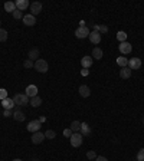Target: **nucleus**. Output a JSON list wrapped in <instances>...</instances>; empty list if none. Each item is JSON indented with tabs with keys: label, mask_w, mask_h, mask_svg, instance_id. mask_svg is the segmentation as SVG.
<instances>
[{
	"label": "nucleus",
	"mask_w": 144,
	"mask_h": 161,
	"mask_svg": "<svg viewBox=\"0 0 144 161\" xmlns=\"http://www.w3.org/2000/svg\"><path fill=\"white\" fill-rule=\"evenodd\" d=\"M12 14H13V17H14V19H23V13H22L20 10H17V9L14 10V12H13Z\"/></svg>",
	"instance_id": "obj_30"
},
{
	"label": "nucleus",
	"mask_w": 144,
	"mask_h": 161,
	"mask_svg": "<svg viewBox=\"0 0 144 161\" xmlns=\"http://www.w3.org/2000/svg\"><path fill=\"white\" fill-rule=\"evenodd\" d=\"M79 95H81L82 98H88V96L91 95V89L86 85H81L79 86Z\"/></svg>",
	"instance_id": "obj_15"
},
{
	"label": "nucleus",
	"mask_w": 144,
	"mask_h": 161,
	"mask_svg": "<svg viewBox=\"0 0 144 161\" xmlns=\"http://www.w3.org/2000/svg\"><path fill=\"white\" fill-rule=\"evenodd\" d=\"M0 102H2V101H0Z\"/></svg>",
	"instance_id": "obj_43"
},
{
	"label": "nucleus",
	"mask_w": 144,
	"mask_h": 161,
	"mask_svg": "<svg viewBox=\"0 0 144 161\" xmlns=\"http://www.w3.org/2000/svg\"><path fill=\"white\" fill-rule=\"evenodd\" d=\"M72 129L71 128H68V129H65V131H63V135H65V137H68V138H71L72 137Z\"/></svg>",
	"instance_id": "obj_35"
},
{
	"label": "nucleus",
	"mask_w": 144,
	"mask_h": 161,
	"mask_svg": "<svg viewBox=\"0 0 144 161\" xmlns=\"http://www.w3.org/2000/svg\"><path fill=\"white\" fill-rule=\"evenodd\" d=\"M88 73H89V71H88V69H84V68L81 69V75L82 76H88Z\"/></svg>",
	"instance_id": "obj_37"
},
{
	"label": "nucleus",
	"mask_w": 144,
	"mask_h": 161,
	"mask_svg": "<svg viewBox=\"0 0 144 161\" xmlns=\"http://www.w3.org/2000/svg\"><path fill=\"white\" fill-rule=\"evenodd\" d=\"M89 161H91V160H89Z\"/></svg>",
	"instance_id": "obj_44"
},
{
	"label": "nucleus",
	"mask_w": 144,
	"mask_h": 161,
	"mask_svg": "<svg viewBox=\"0 0 144 161\" xmlns=\"http://www.w3.org/2000/svg\"><path fill=\"white\" fill-rule=\"evenodd\" d=\"M69 140H71V145H72V147L78 148V147H81L84 137H82V134H79V133H74V134H72V137L69 138Z\"/></svg>",
	"instance_id": "obj_3"
},
{
	"label": "nucleus",
	"mask_w": 144,
	"mask_h": 161,
	"mask_svg": "<svg viewBox=\"0 0 144 161\" xmlns=\"http://www.w3.org/2000/svg\"><path fill=\"white\" fill-rule=\"evenodd\" d=\"M137 161H144V148H141V150L137 152Z\"/></svg>",
	"instance_id": "obj_34"
},
{
	"label": "nucleus",
	"mask_w": 144,
	"mask_h": 161,
	"mask_svg": "<svg viewBox=\"0 0 144 161\" xmlns=\"http://www.w3.org/2000/svg\"><path fill=\"white\" fill-rule=\"evenodd\" d=\"M14 104L16 105H19V107H25V105H28L29 104V96L26 94H17V95H14Z\"/></svg>",
	"instance_id": "obj_2"
},
{
	"label": "nucleus",
	"mask_w": 144,
	"mask_h": 161,
	"mask_svg": "<svg viewBox=\"0 0 144 161\" xmlns=\"http://www.w3.org/2000/svg\"><path fill=\"white\" fill-rule=\"evenodd\" d=\"M6 98H7V91H6L5 88H2V89H0V101L6 99Z\"/></svg>",
	"instance_id": "obj_33"
},
{
	"label": "nucleus",
	"mask_w": 144,
	"mask_h": 161,
	"mask_svg": "<svg viewBox=\"0 0 144 161\" xmlns=\"http://www.w3.org/2000/svg\"><path fill=\"white\" fill-rule=\"evenodd\" d=\"M94 58H95L97 61L102 59V51H101L100 47H94V51H92V59Z\"/></svg>",
	"instance_id": "obj_23"
},
{
	"label": "nucleus",
	"mask_w": 144,
	"mask_h": 161,
	"mask_svg": "<svg viewBox=\"0 0 144 161\" xmlns=\"http://www.w3.org/2000/svg\"><path fill=\"white\" fill-rule=\"evenodd\" d=\"M94 30H95V32H100V35H101V33H107V32H108V28H107L105 24H95V26H94Z\"/></svg>",
	"instance_id": "obj_24"
},
{
	"label": "nucleus",
	"mask_w": 144,
	"mask_h": 161,
	"mask_svg": "<svg viewBox=\"0 0 144 161\" xmlns=\"http://www.w3.org/2000/svg\"><path fill=\"white\" fill-rule=\"evenodd\" d=\"M130 76H131V69H130L128 66L123 68L120 71V78H123V79H128Z\"/></svg>",
	"instance_id": "obj_19"
},
{
	"label": "nucleus",
	"mask_w": 144,
	"mask_h": 161,
	"mask_svg": "<svg viewBox=\"0 0 144 161\" xmlns=\"http://www.w3.org/2000/svg\"><path fill=\"white\" fill-rule=\"evenodd\" d=\"M23 23L26 24V26H33V24L36 23V19H35V16L32 13L26 14V16H23Z\"/></svg>",
	"instance_id": "obj_12"
},
{
	"label": "nucleus",
	"mask_w": 144,
	"mask_h": 161,
	"mask_svg": "<svg viewBox=\"0 0 144 161\" xmlns=\"http://www.w3.org/2000/svg\"><path fill=\"white\" fill-rule=\"evenodd\" d=\"M29 104L32 105V107H35V108H38V107H40V104H42V99H40L38 95H36V96H33V98H30Z\"/></svg>",
	"instance_id": "obj_22"
},
{
	"label": "nucleus",
	"mask_w": 144,
	"mask_h": 161,
	"mask_svg": "<svg viewBox=\"0 0 144 161\" xmlns=\"http://www.w3.org/2000/svg\"><path fill=\"white\" fill-rule=\"evenodd\" d=\"M71 129H72V133H78V131L81 129V122H79V121H72Z\"/></svg>",
	"instance_id": "obj_26"
},
{
	"label": "nucleus",
	"mask_w": 144,
	"mask_h": 161,
	"mask_svg": "<svg viewBox=\"0 0 144 161\" xmlns=\"http://www.w3.org/2000/svg\"><path fill=\"white\" fill-rule=\"evenodd\" d=\"M26 95L29 98H33L38 95V86L36 85H28L26 86Z\"/></svg>",
	"instance_id": "obj_9"
},
{
	"label": "nucleus",
	"mask_w": 144,
	"mask_h": 161,
	"mask_svg": "<svg viewBox=\"0 0 144 161\" xmlns=\"http://www.w3.org/2000/svg\"><path fill=\"white\" fill-rule=\"evenodd\" d=\"M5 10L6 12H10V13H13L14 10H16V2H6Z\"/></svg>",
	"instance_id": "obj_21"
},
{
	"label": "nucleus",
	"mask_w": 144,
	"mask_h": 161,
	"mask_svg": "<svg viewBox=\"0 0 144 161\" xmlns=\"http://www.w3.org/2000/svg\"><path fill=\"white\" fill-rule=\"evenodd\" d=\"M30 12H32L33 16L39 14L40 12H42V3H40V2H33V3L30 5Z\"/></svg>",
	"instance_id": "obj_7"
},
{
	"label": "nucleus",
	"mask_w": 144,
	"mask_h": 161,
	"mask_svg": "<svg viewBox=\"0 0 144 161\" xmlns=\"http://www.w3.org/2000/svg\"><path fill=\"white\" fill-rule=\"evenodd\" d=\"M39 49H36V47H35V49H32V51H29V59H30V61H38V58H39Z\"/></svg>",
	"instance_id": "obj_20"
},
{
	"label": "nucleus",
	"mask_w": 144,
	"mask_h": 161,
	"mask_svg": "<svg viewBox=\"0 0 144 161\" xmlns=\"http://www.w3.org/2000/svg\"><path fill=\"white\" fill-rule=\"evenodd\" d=\"M95 161H108V160H107L105 157H101V155H98V157L95 158Z\"/></svg>",
	"instance_id": "obj_38"
},
{
	"label": "nucleus",
	"mask_w": 144,
	"mask_h": 161,
	"mask_svg": "<svg viewBox=\"0 0 144 161\" xmlns=\"http://www.w3.org/2000/svg\"><path fill=\"white\" fill-rule=\"evenodd\" d=\"M23 66L25 68H33L35 66V62L30 61V59H26V61L23 62Z\"/></svg>",
	"instance_id": "obj_31"
},
{
	"label": "nucleus",
	"mask_w": 144,
	"mask_h": 161,
	"mask_svg": "<svg viewBox=\"0 0 144 161\" xmlns=\"http://www.w3.org/2000/svg\"><path fill=\"white\" fill-rule=\"evenodd\" d=\"M131 51H133V46H131L128 42L120 43V52L123 53V55H127V53H130Z\"/></svg>",
	"instance_id": "obj_10"
},
{
	"label": "nucleus",
	"mask_w": 144,
	"mask_h": 161,
	"mask_svg": "<svg viewBox=\"0 0 144 161\" xmlns=\"http://www.w3.org/2000/svg\"><path fill=\"white\" fill-rule=\"evenodd\" d=\"M86 158H88V160H95L97 158V154H95V151H88L86 152Z\"/></svg>",
	"instance_id": "obj_32"
},
{
	"label": "nucleus",
	"mask_w": 144,
	"mask_h": 161,
	"mask_svg": "<svg viewBox=\"0 0 144 161\" xmlns=\"http://www.w3.org/2000/svg\"><path fill=\"white\" fill-rule=\"evenodd\" d=\"M0 105H3V108L5 109H12L14 107V101L12 99V98H6V99L2 101V104Z\"/></svg>",
	"instance_id": "obj_16"
},
{
	"label": "nucleus",
	"mask_w": 144,
	"mask_h": 161,
	"mask_svg": "<svg viewBox=\"0 0 144 161\" xmlns=\"http://www.w3.org/2000/svg\"><path fill=\"white\" fill-rule=\"evenodd\" d=\"M75 36L78 39H85L89 36V29L86 28V26H79V28L75 30Z\"/></svg>",
	"instance_id": "obj_4"
},
{
	"label": "nucleus",
	"mask_w": 144,
	"mask_h": 161,
	"mask_svg": "<svg viewBox=\"0 0 144 161\" xmlns=\"http://www.w3.org/2000/svg\"><path fill=\"white\" fill-rule=\"evenodd\" d=\"M117 63H118L121 68H125V66H128V59L125 56H120V58H117Z\"/></svg>",
	"instance_id": "obj_25"
},
{
	"label": "nucleus",
	"mask_w": 144,
	"mask_h": 161,
	"mask_svg": "<svg viewBox=\"0 0 144 161\" xmlns=\"http://www.w3.org/2000/svg\"><path fill=\"white\" fill-rule=\"evenodd\" d=\"M79 131H81L82 137H84V135L86 137V135L91 134V128H89V125H88L86 122H81V129H79Z\"/></svg>",
	"instance_id": "obj_18"
},
{
	"label": "nucleus",
	"mask_w": 144,
	"mask_h": 161,
	"mask_svg": "<svg viewBox=\"0 0 144 161\" xmlns=\"http://www.w3.org/2000/svg\"><path fill=\"white\" fill-rule=\"evenodd\" d=\"M128 68L133 71V69H140L141 68V59L140 58H131L128 61Z\"/></svg>",
	"instance_id": "obj_6"
},
{
	"label": "nucleus",
	"mask_w": 144,
	"mask_h": 161,
	"mask_svg": "<svg viewBox=\"0 0 144 161\" xmlns=\"http://www.w3.org/2000/svg\"><path fill=\"white\" fill-rule=\"evenodd\" d=\"M33 161H39V160H36V158H35V160H33Z\"/></svg>",
	"instance_id": "obj_40"
},
{
	"label": "nucleus",
	"mask_w": 144,
	"mask_h": 161,
	"mask_svg": "<svg viewBox=\"0 0 144 161\" xmlns=\"http://www.w3.org/2000/svg\"><path fill=\"white\" fill-rule=\"evenodd\" d=\"M6 40H7V32L0 28V42H6Z\"/></svg>",
	"instance_id": "obj_29"
},
{
	"label": "nucleus",
	"mask_w": 144,
	"mask_h": 161,
	"mask_svg": "<svg viewBox=\"0 0 144 161\" xmlns=\"http://www.w3.org/2000/svg\"><path fill=\"white\" fill-rule=\"evenodd\" d=\"M43 140H45V134H42L40 131L33 133V135H32V142H33V144H40Z\"/></svg>",
	"instance_id": "obj_11"
},
{
	"label": "nucleus",
	"mask_w": 144,
	"mask_h": 161,
	"mask_svg": "<svg viewBox=\"0 0 144 161\" xmlns=\"http://www.w3.org/2000/svg\"><path fill=\"white\" fill-rule=\"evenodd\" d=\"M29 2L28 0H17L16 2V9L17 10H20V12H23V10H26L29 7Z\"/></svg>",
	"instance_id": "obj_14"
},
{
	"label": "nucleus",
	"mask_w": 144,
	"mask_h": 161,
	"mask_svg": "<svg viewBox=\"0 0 144 161\" xmlns=\"http://www.w3.org/2000/svg\"><path fill=\"white\" fill-rule=\"evenodd\" d=\"M33 68L38 72H40V73H45V72H48L49 65H48V62L45 61V59H38V61L35 62V66Z\"/></svg>",
	"instance_id": "obj_1"
},
{
	"label": "nucleus",
	"mask_w": 144,
	"mask_h": 161,
	"mask_svg": "<svg viewBox=\"0 0 144 161\" xmlns=\"http://www.w3.org/2000/svg\"><path fill=\"white\" fill-rule=\"evenodd\" d=\"M13 161H22V160H19V158H16V160H13Z\"/></svg>",
	"instance_id": "obj_39"
},
{
	"label": "nucleus",
	"mask_w": 144,
	"mask_h": 161,
	"mask_svg": "<svg viewBox=\"0 0 144 161\" xmlns=\"http://www.w3.org/2000/svg\"><path fill=\"white\" fill-rule=\"evenodd\" d=\"M92 62H94V59H92V56H84L81 59V65L84 69H88V68L92 65Z\"/></svg>",
	"instance_id": "obj_13"
},
{
	"label": "nucleus",
	"mask_w": 144,
	"mask_h": 161,
	"mask_svg": "<svg viewBox=\"0 0 144 161\" xmlns=\"http://www.w3.org/2000/svg\"><path fill=\"white\" fill-rule=\"evenodd\" d=\"M89 40H91L94 45H98V43L101 42V35L100 32H95V30H92V32H89Z\"/></svg>",
	"instance_id": "obj_8"
},
{
	"label": "nucleus",
	"mask_w": 144,
	"mask_h": 161,
	"mask_svg": "<svg viewBox=\"0 0 144 161\" xmlns=\"http://www.w3.org/2000/svg\"><path fill=\"white\" fill-rule=\"evenodd\" d=\"M40 121L39 119H33V121H30V122L28 124V131H30V133H38L39 128H40Z\"/></svg>",
	"instance_id": "obj_5"
},
{
	"label": "nucleus",
	"mask_w": 144,
	"mask_h": 161,
	"mask_svg": "<svg viewBox=\"0 0 144 161\" xmlns=\"http://www.w3.org/2000/svg\"><path fill=\"white\" fill-rule=\"evenodd\" d=\"M143 122H144V118H143Z\"/></svg>",
	"instance_id": "obj_42"
},
{
	"label": "nucleus",
	"mask_w": 144,
	"mask_h": 161,
	"mask_svg": "<svg viewBox=\"0 0 144 161\" xmlns=\"http://www.w3.org/2000/svg\"><path fill=\"white\" fill-rule=\"evenodd\" d=\"M13 118L16 119L17 122H23L25 119H26V115H25L22 111H19V109H17V111H14V112H13Z\"/></svg>",
	"instance_id": "obj_17"
},
{
	"label": "nucleus",
	"mask_w": 144,
	"mask_h": 161,
	"mask_svg": "<svg viewBox=\"0 0 144 161\" xmlns=\"http://www.w3.org/2000/svg\"><path fill=\"white\" fill-rule=\"evenodd\" d=\"M3 115H5V117H13V114H12V109H5Z\"/></svg>",
	"instance_id": "obj_36"
},
{
	"label": "nucleus",
	"mask_w": 144,
	"mask_h": 161,
	"mask_svg": "<svg viewBox=\"0 0 144 161\" xmlns=\"http://www.w3.org/2000/svg\"><path fill=\"white\" fill-rule=\"evenodd\" d=\"M0 26H2V22H0Z\"/></svg>",
	"instance_id": "obj_41"
},
{
	"label": "nucleus",
	"mask_w": 144,
	"mask_h": 161,
	"mask_svg": "<svg viewBox=\"0 0 144 161\" xmlns=\"http://www.w3.org/2000/svg\"><path fill=\"white\" fill-rule=\"evenodd\" d=\"M55 137H56V133H55L53 129H48V131L45 133V138H49V140H53Z\"/></svg>",
	"instance_id": "obj_28"
},
{
	"label": "nucleus",
	"mask_w": 144,
	"mask_h": 161,
	"mask_svg": "<svg viewBox=\"0 0 144 161\" xmlns=\"http://www.w3.org/2000/svg\"><path fill=\"white\" fill-rule=\"evenodd\" d=\"M127 36H128V35L125 33V32H123V30H121V32H118V33H117V39H118V42H127Z\"/></svg>",
	"instance_id": "obj_27"
}]
</instances>
